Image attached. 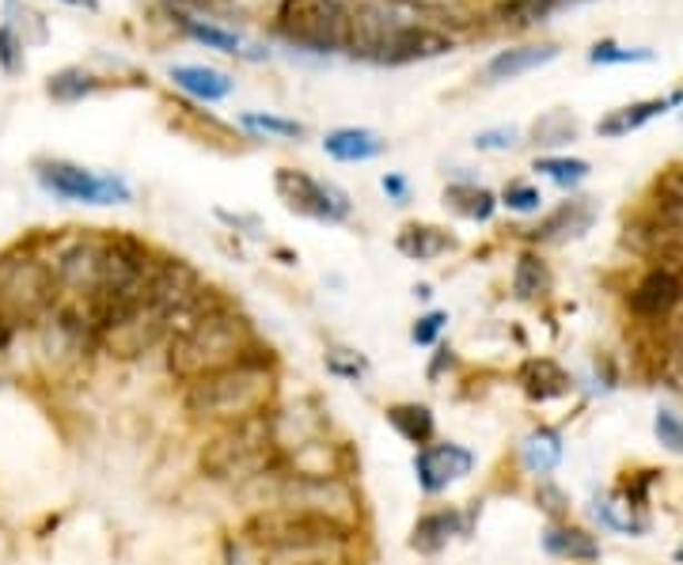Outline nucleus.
<instances>
[{
  "instance_id": "f257e3e1",
  "label": "nucleus",
  "mask_w": 683,
  "mask_h": 565,
  "mask_svg": "<svg viewBox=\"0 0 683 565\" xmlns=\"http://www.w3.org/2000/svg\"><path fill=\"white\" fill-rule=\"evenodd\" d=\"M274 403H278V357L270 346L255 349L251 357L225 368V373L194 379L182 395L187 414L209 425H239L263 418L274 410Z\"/></svg>"
},
{
  "instance_id": "f03ea898",
  "label": "nucleus",
  "mask_w": 683,
  "mask_h": 565,
  "mask_svg": "<svg viewBox=\"0 0 683 565\" xmlns=\"http://www.w3.org/2000/svg\"><path fill=\"white\" fill-rule=\"evenodd\" d=\"M255 349H263L255 327L236 308H228L220 300L217 308L194 315L190 323H182L168 338V373L179 384H194V379H206L239 365Z\"/></svg>"
},
{
  "instance_id": "7ed1b4c3",
  "label": "nucleus",
  "mask_w": 683,
  "mask_h": 565,
  "mask_svg": "<svg viewBox=\"0 0 683 565\" xmlns=\"http://www.w3.org/2000/svg\"><path fill=\"white\" fill-rule=\"evenodd\" d=\"M270 414L239 425H220L198 452L201 475L225 482V478H266L274 470H281V452H278V440H274Z\"/></svg>"
},
{
  "instance_id": "20e7f679",
  "label": "nucleus",
  "mask_w": 683,
  "mask_h": 565,
  "mask_svg": "<svg viewBox=\"0 0 683 565\" xmlns=\"http://www.w3.org/2000/svg\"><path fill=\"white\" fill-rule=\"evenodd\" d=\"M354 535L357 532H349V527L297 505H266L244 521V539L263 554L297 551V546H319V543H354Z\"/></svg>"
},
{
  "instance_id": "39448f33",
  "label": "nucleus",
  "mask_w": 683,
  "mask_h": 565,
  "mask_svg": "<svg viewBox=\"0 0 683 565\" xmlns=\"http://www.w3.org/2000/svg\"><path fill=\"white\" fill-rule=\"evenodd\" d=\"M58 281H53L50 266L34 255H8L0 258V315L12 327L39 323L58 304Z\"/></svg>"
},
{
  "instance_id": "423d86ee",
  "label": "nucleus",
  "mask_w": 683,
  "mask_h": 565,
  "mask_svg": "<svg viewBox=\"0 0 683 565\" xmlns=\"http://www.w3.org/2000/svg\"><path fill=\"white\" fill-rule=\"evenodd\" d=\"M349 20H354L349 0H285L278 31L311 53H338L349 46Z\"/></svg>"
},
{
  "instance_id": "0eeeda50",
  "label": "nucleus",
  "mask_w": 683,
  "mask_h": 565,
  "mask_svg": "<svg viewBox=\"0 0 683 565\" xmlns=\"http://www.w3.org/2000/svg\"><path fill=\"white\" fill-rule=\"evenodd\" d=\"M278 505H297L308 513H319L349 532L362 524V497L349 486V478H297L278 470Z\"/></svg>"
},
{
  "instance_id": "6e6552de",
  "label": "nucleus",
  "mask_w": 683,
  "mask_h": 565,
  "mask_svg": "<svg viewBox=\"0 0 683 565\" xmlns=\"http://www.w3.org/2000/svg\"><path fill=\"white\" fill-rule=\"evenodd\" d=\"M39 182L42 190H50L53 198L61 201H80V206H122V201L133 198L129 182L122 175H99L88 168H77V163L65 160H46L39 163Z\"/></svg>"
},
{
  "instance_id": "1a4fd4ad",
  "label": "nucleus",
  "mask_w": 683,
  "mask_h": 565,
  "mask_svg": "<svg viewBox=\"0 0 683 565\" xmlns=\"http://www.w3.org/2000/svg\"><path fill=\"white\" fill-rule=\"evenodd\" d=\"M274 190H278V198L293 212H300V217H308V220H319V225H342V220H349L346 194L338 187H330V182L311 179V175H304V171L281 168L274 175Z\"/></svg>"
},
{
  "instance_id": "9d476101",
  "label": "nucleus",
  "mask_w": 683,
  "mask_h": 565,
  "mask_svg": "<svg viewBox=\"0 0 683 565\" xmlns=\"http://www.w3.org/2000/svg\"><path fill=\"white\" fill-rule=\"evenodd\" d=\"M475 470V452L464 444H426V448L414 452V478H418L422 494L437 497L445 494L452 482L467 478Z\"/></svg>"
},
{
  "instance_id": "9b49d317",
  "label": "nucleus",
  "mask_w": 683,
  "mask_h": 565,
  "mask_svg": "<svg viewBox=\"0 0 683 565\" xmlns=\"http://www.w3.org/2000/svg\"><path fill=\"white\" fill-rule=\"evenodd\" d=\"M281 470L297 478H349L354 470V452L338 440L311 437L297 448L281 452Z\"/></svg>"
},
{
  "instance_id": "f8f14e48",
  "label": "nucleus",
  "mask_w": 683,
  "mask_h": 565,
  "mask_svg": "<svg viewBox=\"0 0 683 565\" xmlns=\"http://www.w3.org/2000/svg\"><path fill=\"white\" fill-rule=\"evenodd\" d=\"M683 300V274L676 266H657L631 289V311L639 319H664Z\"/></svg>"
},
{
  "instance_id": "ddd939ff",
  "label": "nucleus",
  "mask_w": 683,
  "mask_h": 565,
  "mask_svg": "<svg viewBox=\"0 0 683 565\" xmlns=\"http://www.w3.org/2000/svg\"><path fill=\"white\" fill-rule=\"evenodd\" d=\"M471 532V513L464 516L459 508H429V513L418 516V524H414L410 532V551L426 554V558H433V554H441L445 546L456 539V535H467Z\"/></svg>"
},
{
  "instance_id": "4468645a",
  "label": "nucleus",
  "mask_w": 683,
  "mask_h": 565,
  "mask_svg": "<svg viewBox=\"0 0 683 565\" xmlns=\"http://www.w3.org/2000/svg\"><path fill=\"white\" fill-rule=\"evenodd\" d=\"M452 42L448 34H441V31H433V27H406V31L395 34L392 42L384 46V53H380V61L376 65H414V61H429V58H441V53H448L452 50Z\"/></svg>"
},
{
  "instance_id": "2eb2a0df",
  "label": "nucleus",
  "mask_w": 683,
  "mask_h": 565,
  "mask_svg": "<svg viewBox=\"0 0 683 565\" xmlns=\"http://www.w3.org/2000/svg\"><path fill=\"white\" fill-rule=\"evenodd\" d=\"M596 220V209L588 198H577V201H562V206L543 220L540 228H532L528 236L540 239V244H566V239H577L581 231H588Z\"/></svg>"
},
{
  "instance_id": "dca6fc26",
  "label": "nucleus",
  "mask_w": 683,
  "mask_h": 565,
  "mask_svg": "<svg viewBox=\"0 0 683 565\" xmlns=\"http://www.w3.org/2000/svg\"><path fill=\"white\" fill-rule=\"evenodd\" d=\"M387 141H380V133L373 129H335V133L323 137V152L338 163H365L384 156Z\"/></svg>"
},
{
  "instance_id": "f3484780",
  "label": "nucleus",
  "mask_w": 683,
  "mask_h": 565,
  "mask_svg": "<svg viewBox=\"0 0 683 565\" xmlns=\"http://www.w3.org/2000/svg\"><path fill=\"white\" fill-rule=\"evenodd\" d=\"M384 418L406 444H414V448H426V444H433V437H437V418H433V410L426 403H392L384 410Z\"/></svg>"
},
{
  "instance_id": "a211bd4d",
  "label": "nucleus",
  "mask_w": 683,
  "mask_h": 565,
  "mask_svg": "<svg viewBox=\"0 0 683 565\" xmlns=\"http://www.w3.org/2000/svg\"><path fill=\"white\" fill-rule=\"evenodd\" d=\"M168 77L175 80V88H182L201 103H220V99L232 96V80L217 69H206V65H175Z\"/></svg>"
},
{
  "instance_id": "6ab92c4d",
  "label": "nucleus",
  "mask_w": 683,
  "mask_h": 565,
  "mask_svg": "<svg viewBox=\"0 0 683 565\" xmlns=\"http://www.w3.org/2000/svg\"><path fill=\"white\" fill-rule=\"evenodd\" d=\"M395 247H399V255H406L410 262H433V258L448 255L452 247H456V239L437 225H406L399 236H395Z\"/></svg>"
},
{
  "instance_id": "aec40b11",
  "label": "nucleus",
  "mask_w": 683,
  "mask_h": 565,
  "mask_svg": "<svg viewBox=\"0 0 683 565\" xmlns=\"http://www.w3.org/2000/svg\"><path fill=\"white\" fill-rule=\"evenodd\" d=\"M558 58V46H516V50H502L497 58L486 65V80L502 85V80H516L524 72L540 69V65L555 61Z\"/></svg>"
},
{
  "instance_id": "412c9836",
  "label": "nucleus",
  "mask_w": 683,
  "mask_h": 565,
  "mask_svg": "<svg viewBox=\"0 0 683 565\" xmlns=\"http://www.w3.org/2000/svg\"><path fill=\"white\" fill-rule=\"evenodd\" d=\"M676 103H683V96H669V99H642V103L620 107V110H612V115H607V118H600L596 133H600V137H623V133H631V129L645 126V122H650V118L664 115V110H669V107H676Z\"/></svg>"
},
{
  "instance_id": "4be33fe9",
  "label": "nucleus",
  "mask_w": 683,
  "mask_h": 565,
  "mask_svg": "<svg viewBox=\"0 0 683 565\" xmlns=\"http://www.w3.org/2000/svg\"><path fill=\"white\" fill-rule=\"evenodd\" d=\"M543 551H547L551 558H570V562L600 558V543L593 535L581 532V527H570V524H551L547 532H543Z\"/></svg>"
},
{
  "instance_id": "5701e85b",
  "label": "nucleus",
  "mask_w": 683,
  "mask_h": 565,
  "mask_svg": "<svg viewBox=\"0 0 683 565\" xmlns=\"http://www.w3.org/2000/svg\"><path fill=\"white\" fill-rule=\"evenodd\" d=\"M562 456H566V448H562V437L555 429H535L528 440H524V448H521V459H524V467L532 470V475H551V470L558 467Z\"/></svg>"
},
{
  "instance_id": "b1692460",
  "label": "nucleus",
  "mask_w": 683,
  "mask_h": 565,
  "mask_svg": "<svg viewBox=\"0 0 683 565\" xmlns=\"http://www.w3.org/2000/svg\"><path fill=\"white\" fill-rule=\"evenodd\" d=\"M521 384H524V391L532 398H540V403L570 391V376L562 373L555 360H528V365L521 368Z\"/></svg>"
},
{
  "instance_id": "393cba45",
  "label": "nucleus",
  "mask_w": 683,
  "mask_h": 565,
  "mask_svg": "<svg viewBox=\"0 0 683 565\" xmlns=\"http://www.w3.org/2000/svg\"><path fill=\"white\" fill-rule=\"evenodd\" d=\"M445 206L467 220H491L497 209V198L486 187H475V182H452L445 190Z\"/></svg>"
},
{
  "instance_id": "a878e982",
  "label": "nucleus",
  "mask_w": 683,
  "mask_h": 565,
  "mask_svg": "<svg viewBox=\"0 0 683 565\" xmlns=\"http://www.w3.org/2000/svg\"><path fill=\"white\" fill-rule=\"evenodd\" d=\"M46 91H50V99H58V103H80L91 91H99V77L88 69H61L50 77Z\"/></svg>"
},
{
  "instance_id": "bb28decb",
  "label": "nucleus",
  "mask_w": 683,
  "mask_h": 565,
  "mask_svg": "<svg viewBox=\"0 0 683 565\" xmlns=\"http://www.w3.org/2000/svg\"><path fill=\"white\" fill-rule=\"evenodd\" d=\"M532 141L543 148H558L566 141H577V118L570 110H547L543 118H535Z\"/></svg>"
},
{
  "instance_id": "cd10ccee",
  "label": "nucleus",
  "mask_w": 683,
  "mask_h": 565,
  "mask_svg": "<svg viewBox=\"0 0 683 565\" xmlns=\"http://www.w3.org/2000/svg\"><path fill=\"white\" fill-rule=\"evenodd\" d=\"M551 289V274H547V262L540 255H521L516 258V270H513V293L521 300H535Z\"/></svg>"
},
{
  "instance_id": "c85d7f7f",
  "label": "nucleus",
  "mask_w": 683,
  "mask_h": 565,
  "mask_svg": "<svg viewBox=\"0 0 683 565\" xmlns=\"http://www.w3.org/2000/svg\"><path fill=\"white\" fill-rule=\"evenodd\" d=\"M182 31H187L194 42L209 46V50H217V53H247V50H244V39H239L236 31H225V27H217V23L182 20Z\"/></svg>"
},
{
  "instance_id": "c756f323",
  "label": "nucleus",
  "mask_w": 683,
  "mask_h": 565,
  "mask_svg": "<svg viewBox=\"0 0 683 565\" xmlns=\"http://www.w3.org/2000/svg\"><path fill=\"white\" fill-rule=\"evenodd\" d=\"M558 4L562 0H505V4H497V20L513 27H532L547 20Z\"/></svg>"
},
{
  "instance_id": "7c9ffc66",
  "label": "nucleus",
  "mask_w": 683,
  "mask_h": 565,
  "mask_svg": "<svg viewBox=\"0 0 683 565\" xmlns=\"http://www.w3.org/2000/svg\"><path fill=\"white\" fill-rule=\"evenodd\" d=\"M239 126L251 129V133H263V137H281V141H300V137H308V126L304 122H293V118H278V115H244Z\"/></svg>"
},
{
  "instance_id": "2f4dec72",
  "label": "nucleus",
  "mask_w": 683,
  "mask_h": 565,
  "mask_svg": "<svg viewBox=\"0 0 683 565\" xmlns=\"http://www.w3.org/2000/svg\"><path fill=\"white\" fill-rule=\"evenodd\" d=\"M535 171H543L547 179H555L558 187H577L581 179H588V160H566V156H543L535 160Z\"/></svg>"
},
{
  "instance_id": "473e14b6",
  "label": "nucleus",
  "mask_w": 683,
  "mask_h": 565,
  "mask_svg": "<svg viewBox=\"0 0 683 565\" xmlns=\"http://www.w3.org/2000/svg\"><path fill=\"white\" fill-rule=\"evenodd\" d=\"M596 516L604 527H615V532H626V535H642L645 527H650L642 516H634L631 502H604V505H596Z\"/></svg>"
},
{
  "instance_id": "72a5a7b5",
  "label": "nucleus",
  "mask_w": 683,
  "mask_h": 565,
  "mask_svg": "<svg viewBox=\"0 0 683 565\" xmlns=\"http://www.w3.org/2000/svg\"><path fill=\"white\" fill-rule=\"evenodd\" d=\"M327 373L330 376H338V379H362V376H368V360L362 357V354H354V349H342V346H335V349H327Z\"/></svg>"
},
{
  "instance_id": "f704fd0d",
  "label": "nucleus",
  "mask_w": 683,
  "mask_h": 565,
  "mask_svg": "<svg viewBox=\"0 0 683 565\" xmlns=\"http://www.w3.org/2000/svg\"><path fill=\"white\" fill-rule=\"evenodd\" d=\"M593 65H634V61H653V50H623L615 42H600L593 53H588Z\"/></svg>"
},
{
  "instance_id": "c9c22d12",
  "label": "nucleus",
  "mask_w": 683,
  "mask_h": 565,
  "mask_svg": "<svg viewBox=\"0 0 683 565\" xmlns=\"http://www.w3.org/2000/svg\"><path fill=\"white\" fill-rule=\"evenodd\" d=\"M653 433H657V440L664 444V448L683 456V418L680 414L657 410V418H653Z\"/></svg>"
},
{
  "instance_id": "e433bc0d",
  "label": "nucleus",
  "mask_w": 683,
  "mask_h": 565,
  "mask_svg": "<svg viewBox=\"0 0 683 565\" xmlns=\"http://www.w3.org/2000/svg\"><path fill=\"white\" fill-rule=\"evenodd\" d=\"M502 206H509L513 212H535L543 206V194L532 182H509L502 194Z\"/></svg>"
},
{
  "instance_id": "4c0bfd02",
  "label": "nucleus",
  "mask_w": 683,
  "mask_h": 565,
  "mask_svg": "<svg viewBox=\"0 0 683 565\" xmlns=\"http://www.w3.org/2000/svg\"><path fill=\"white\" fill-rule=\"evenodd\" d=\"M445 323H448L445 311H426L418 323H414V330H410L414 346H437V338H441V330H445Z\"/></svg>"
},
{
  "instance_id": "58836bf2",
  "label": "nucleus",
  "mask_w": 683,
  "mask_h": 565,
  "mask_svg": "<svg viewBox=\"0 0 683 565\" xmlns=\"http://www.w3.org/2000/svg\"><path fill=\"white\" fill-rule=\"evenodd\" d=\"M0 69H4L8 77H16V72L23 69V46L16 42V34L8 31V27H0Z\"/></svg>"
},
{
  "instance_id": "ea45409f",
  "label": "nucleus",
  "mask_w": 683,
  "mask_h": 565,
  "mask_svg": "<svg viewBox=\"0 0 683 565\" xmlns=\"http://www.w3.org/2000/svg\"><path fill=\"white\" fill-rule=\"evenodd\" d=\"M521 141V133H516L513 126H502V129H486V133L475 137V148H483V152H502V148H513Z\"/></svg>"
},
{
  "instance_id": "a19ab883",
  "label": "nucleus",
  "mask_w": 683,
  "mask_h": 565,
  "mask_svg": "<svg viewBox=\"0 0 683 565\" xmlns=\"http://www.w3.org/2000/svg\"><path fill=\"white\" fill-rule=\"evenodd\" d=\"M380 187H384L387 198L395 201V206H406V201H410V182H406L403 175H384Z\"/></svg>"
},
{
  "instance_id": "79ce46f5",
  "label": "nucleus",
  "mask_w": 683,
  "mask_h": 565,
  "mask_svg": "<svg viewBox=\"0 0 683 565\" xmlns=\"http://www.w3.org/2000/svg\"><path fill=\"white\" fill-rule=\"evenodd\" d=\"M452 365H456V354H452V349H448V346H441V349H437V357H433V360H429V373H426V376L433 379V384H437V379H441V376H445V373H448V368H452Z\"/></svg>"
},
{
  "instance_id": "37998d69",
  "label": "nucleus",
  "mask_w": 683,
  "mask_h": 565,
  "mask_svg": "<svg viewBox=\"0 0 683 565\" xmlns=\"http://www.w3.org/2000/svg\"><path fill=\"white\" fill-rule=\"evenodd\" d=\"M12 338H16V327L4 319V315H0V349H8V346H12Z\"/></svg>"
},
{
  "instance_id": "c03bdc74",
  "label": "nucleus",
  "mask_w": 683,
  "mask_h": 565,
  "mask_svg": "<svg viewBox=\"0 0 683 565\" xmlns=\"http://www.w3.org/2000/svg\"><path fill=\"white\" fill-rule=\"evenodd\" d=\"M65 4H72V8H88V12H96L99 0H65Z\"/></svg>"
},
{
  "instance_id": "a18cd8bd",
  "label": "nucleus",
  "mask_w": 683,
  "mask_h": 565,
  "mask_svg": "<svg viewBox=\"0 0 683 565\" xmlns=\"http://www.w3.org/2000/svg\"><path fill=\"white\" fill-rule=\"evenodd\" d=\"M179 4H201V0H179Z\"/></svg>"
},
{
  "instance_id": "49530a36",
  "label": "nucleus",
  "mask_w": 683,
  "mask_h": 565,
  "mask_svg": "<svg viewBox=\"0 0 683 565\" xmlns=\"http://www.w3.org/2000/svg\"><path fill=\"white\" fill-rule=\"evenodd\" d=\"M562 4H581V0H562Z\"/></svg>"
}]
</instances>
